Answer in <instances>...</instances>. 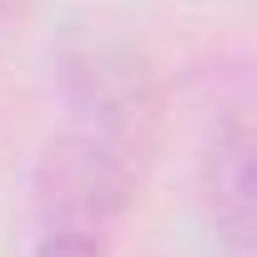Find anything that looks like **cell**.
<instances>
[{
	"instance_id": "6da1fadb",
	"label": "cell",
	"mask_w": 257,
	"mask_h": 257,
	"mask_svg": "<svg viewBox=\"0 0 257 257\" xmlns=\"http://www.w3.org/2000/svg\"><path fill=\"white\" fill-rule=\"evenodd\" d=\"M66 96H71V116H76V126L66 137H76L137 172L142 152L152 142V116H157L147 66L121 46L71 51L66 56Z\"/></svg>"
},
{
	"instance_id": "7a4b0ae2",
	"label": "cell",
	"mask_w": 257,
	"mask_h": 257,
	"mask_svg": "<svg viewBox=\"0 0 257 257\" xmlns=\"http://www.w3.org/2000/svg\"><path fill=\"white\" fill-rule=\"evenodd\" d=\"M252 111L247 96L227 101L202 147V202L222 257H252Z\"/></svg>"
},
{
	"instance_id": "3957f363",
	"label": "cell",
	"mask_w": 257,
	"mask_h": 257,
	"mask_svg": "<svg viewBox=\"0 0 257 257\" xmlns=\"http://www.w3.org/2000/svg\"><path fill=\"white\" fill-rule=\"evenodd\" d=\"M106 222L101 212L81 202H56L41 197V237L31 257H106Z\"/></svg>"
},
{
	"instance_id": "277c9868",
	"label": "cell",
	"mask_w": 257,
	"mask_h": 257,
	"mask_svg": "<svg viewBox=\"0 0 257 257\" xmlns=\"http://www.w3.org/2000/svg\"><path fill=\"white\" fill-rule=\"evenodd\" d=\"M21 11V0H0V21H6V16H16Z\"/></svg>"
}]
</instances>
